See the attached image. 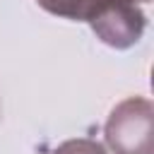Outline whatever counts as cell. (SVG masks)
Returning <instances> with one entry per match:
<instances>
[{
    "label": "cell",
    "instance_id": "obj_1",
    "mask_svg": "<svg viewBox=\"0 0 154 154\" xmlns=\"http://www.w3.org/2000/svg\"><path fill=\"white\" fill-rule=\"evenodd\" d=\"M38 2L53 14L91 22L99 36L118 48L135 43L144 29V17L135 7L137 0H38Z\"/></svg>",
    "mask_w": 154,
    "mask_h": 154
},
{
    "label": "cell",
    "instance_id": "obj_2",
    "mask_svg": "<svg viewBox=\"0 0 154 154\" xmlns=\"http://www.w3.org/2000/svg\"><path fill=\"white\" fill-rule=\"evenodd\" d=\"M55 154H103V149L89 140H79V142H67L63 144Z\"/></svg>",
    "mask_w": 154,
    "mask_h": 154
}]
</instances>
